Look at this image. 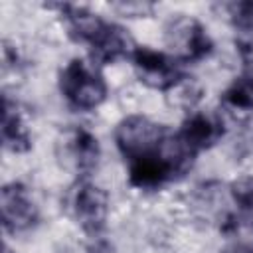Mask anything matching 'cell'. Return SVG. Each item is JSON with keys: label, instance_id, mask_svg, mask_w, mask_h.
Instances as JSON below:
<instances>
[{"label": "cell", "instance_id": "16", "mask_svg": "<svg viewBox=\"0 0 253 253\" xmlns=\"http://www.w3.org/2000/svg\"><path fill=\"white\" fill-rule=\"evenodd\" d=\"M6 253H10V251H6Z\"/></svg>", "mask_w": 253, "mask_h": 253}, {"label": "cell", "instance_id": "3", "mask_svg": "<svg viewBox=\"0 0 253 253\" xmlns=\"http://www.w3.org/2000/svg\"><path fill=\"white\" fill-rule=\"evenodd\" d=\"M164 38L168 53L184 63H198L211 55L213 42L206 26L188 14H176L168 20L164 28Z\"/></svg>", "mask_w": 253, "mask_h": 253}, {"label": "cell", "instance_id": "9", "mask_svg": "<svg viewBox=\"0 0 253 253\" xmlns=\"http://www.w3.org/2000/svg\"><path fill=\"white\" fill-rule=\"evenodd\" d=\"M0 132H2V146L8 152L14 154H24L32 148V132L30 126L18 109V105L4 95L2 97V123H0Z\"/></svg>", "mask_w": 253, "mask_h": 253}, {"label": "cell", "instance_id": "10", "mask_svg": "<svg viewBox=\"0 0 253 253\" xmlns=\"http://www.w3.org/2000/svg\"><path fill=\"white\" fill-rule=\"evenodd\" d=\"M227 196L233 206V219L237 227H253V176H239L229 182Z\"/></svg>", "mask_w": 253, "mask_h": 253}, {"label": "cell", "instance_id": "12", "mask_svg": "<svg viewBox=\"0 0 253 253\" xmlns=\"http://www.w3.org/2000/svg\"><path fill=\"white\" fill-rule=\"evenodd\" d=\"M229 18L237 38H253V0L231 4Z\"/></svg>", "mask_w": 253, "mask_h": 253}, {"label": "cell", "instance_id": "8", "mask_svg": "<svg viewBox=\"0 0 253 253\" xmlns=\"http://www.w3.org/2000/svg\"><path fill=\"white\" fill-rule=\"evenodd\" d=\"M59 10H61V18H63V26H65L67 34L75 42L85 43L87 47H91L95 43V40L103 34V30L109 24V20L101 18L99 14H95L83 6L61 4Z\"/></svg>", "mask_w": 253, "mask_h": 253}, {"label": "cell", "instance_id": "7", "mask_svg": "<svg viewBox=\"0 0 253 253\" xmlns=\"http://www.w3.org/2000/svg\"><path fill=\"white\" fill-rule=\"evenodd\" d=\"M225 128H223V121L208 111H194L190 113L180 130L176 132L180 142L194 154L198 156L200 152L211 148L213 144H217L223 136Z\"/></svg>", "mask_w": 253, "mask_h": 253}, {"label": "cell", "instance_id": "15", "mask_svg": "<svg viewBox=\"0 0 253 253\" xmlns=\"http://www.w3.org/2000/svg\"><path fill=\"white\" fill-rule=\"evenodd\" d=\"M89 253H113V249L109 247V243H105V241H97V243L89 249Z\"/></svg>", "mask_w": 253, "mask_h": 253}, {"label": "cell", "instance_id": "1", "mask_svg": "<svg viewBox=\"0 0 253 253\" xmlns=\"http://www.w3.org/2000/svg\"><path fill=\"white\" fill-rule=\"evenodd\" d=\"M59 93L75 111H95L109 95L107 81L99 67L85 59H69L59 71Z\"/></svg>", "mask_w": 253, "mask_h": 253}, {"label": "cell", "instance_id": "14", "mask_svg": "<svg viewBox=\"0 0 253 253\" xmlns=\"http://www.w3.org/2000/svg\"><path fill=\"white\" fill-rule=\"evenodd\" d=\"M223 253H253V243H233L225 247Z\"/></svg>", "mask_w": 253, "mask_h": 253}, {"label": "cell", "instance_id": "11", "mask_svg": "<svg viewBox=\"0 0 253 253\" xmlns=\"http://www.w3.org/2000/svg\"><path fill=\"white\" fill-rule=\"evenodd\" d=\"M221 105L237 113H253V71L235 77L221 93Z\"/></svg>", "mask_w": 253, "mask_h": 253}, {"label": "cell", "instance_id": "4", "mask_svg": "<svg viewBox=\"0 0 253 253\" xmlns=\"http://www.w3.org/2000/svg\"><path fill=\"white\" fill-rule=\"evenodd\" d=\"M130 61L136 79L154 91H174L188 79L182 63L168 51H158L148 45H136V49L130 55Z\"/></svg>", "mask_w": 253, "mask_h": 253}, {"label": "cell", "instance_id": "2", "mask_svg": "<svg viewBox=\"0 0 253 253\" xmlns=\"http://www.w3.org/2000/svg\"><path fill=\"white\" fill-rule=\"evenodd\" d=\"M63 208L85 233L97 237L107 225L111 200L101 186L87 178H77L63 196Z\"/></svg>", "mask_w": 253, "mask_h": 253}, {"label": "cell", "instance_id": "5", "mask_svg": "<svg viewBox=\"0 0 253 253\" xmlns=\"http://www.w3.org/2000/svg\"><path fill=\"white\" fill-rule=\"evenodd\" d=\"M55 154L63 168L79 178H87L99 164L101 146L97 136L83 126H67L55 142Z\"/></svg>", "mask_w": 253, "mask_h": 253}, {"label": "cell", "instance_id": "6", "mask_svg": "<svg viewBox=\"0 0 253 253\" xmlns=\"http://www.w3.org/2000/svg\"><path fill=\"white\" fill-rule=\"evenodd\" d=\"M0 213L2 225L8 233H26L40 221V208L22 182L4 184L0 190Z\"/></svg>", "mask_w": 253, "mask_h": 253}, {"label": "cell", "instance_id": "13", "mask_svg": "<svg viewBox=\"0 0 253 253\" xmlns=\"http://www.w3.org/2000/svg\"><path fill=\"white\" fill-rule=\"evenodd\" d=\"M113 8L119 10L121 16H128V18H142L152 12V4H144V2H121L115 4Z\"/></svg>", "mask_w": 253, "mask_h": 253}]
</instances>
